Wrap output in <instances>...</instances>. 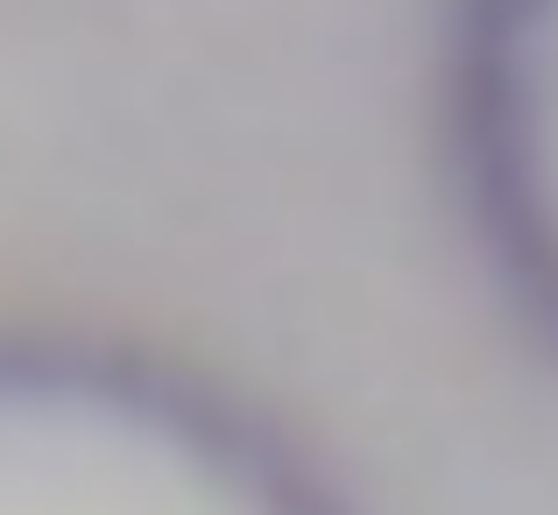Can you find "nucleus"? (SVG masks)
Returning a JSON list of instances; mask_svg holds the SVG:
<instances>
[{"label":"nucleus","mask_w":558,"mask_h":515,"mask_svg":"<svg viewBox=\"0 0 558 515\" xmlns=\"http://www.w3.org/2000/svg\"><path fill=\"white\" fill-rule=\"evenodd\" d=\"M517 163L558 255V0H523L517 22Z\"/></svg>","instance_id":"nucleus-1"}]
</instances>
